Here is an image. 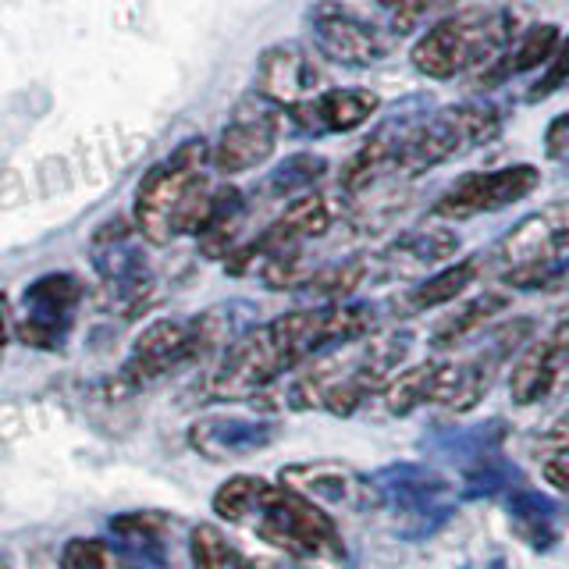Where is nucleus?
Returning <instances> with one entry per match:
<instances>
[{
	"instance_id": "1",
	"label": "nucleus",
	"mask_w": 569,
	"mask_h": 569,
	"mask_svg": "<svg viewBox=\"0 0 569 569\" xmlns=\"http://www.w3.org/2000/svg\"><path fill=\"white\" fill-rule=\"evenodd\" d=\"M378 313L367 302H317L307 310L281 313L260 328H249L221 352L218 370L210 373V399H249L267 391L284 373L310 360L367 338Z\"/></svg>"
},
{
	"instance_id": "2",
	"label": "nucleus",
	"mask_w": 569,
	"mask_h": 569,
	"mask_svg": "<svg viewBox=\"0 0 569 569\" xmlns=\"http://www.w3.org/2000/svg\"><path fill=\"white\" fill-rule=\"evenodd\" d=\"M213 512L224 523L253 527V533L292 559H346L342 533L328 509L284 485L260 477H231L213 491Z\"/></svg>"
},
{
	"instance_id": "3",
	"label": "nucleus",
	"mask_w": 569,
	"mask_h": 569,
	"mask_svg": "<svg viewBox=\"0 0 569 569\" xmlns=\"http://www.w3.org/2000/svg\"><path fill=\"white\" fill-rule=\"evenodd\" d=\"M349 346L325 352L299 367L292 385L284 388V406L289 409H325L331 417H352L370 396L391 381L409 352V338L399 331H385L378 338H363L360 349Z\"/></svg>"
},
{
	"instance_id": "4",
	"label": "nucleus",
	"mask_w": 569,
	"mask_h": 569,
	"mask_svg": "<svg viewBox=\"0 0 569 569\" xmlns=\"http://www.w3.org/2000/svg\"><path fill=\"white\" fill-rule=\"evenodd\" d=\"M207 142H182L164 164L147 171L136 189V231L153 246L200 236L210 221L218 189L207 178Z\"/></svg>"
},
{
	"instance_id": "5",
	"label": "nucleus",
	"mask_w": 569,
	"mask_h": 569,
	"mask_svg": "<svg viewBox=\"0 0 569 569\" xmlns=\"http://www.w3.org/2000/svg\"><path fill=\"white\" fill-rule=\"evenodd\" d=\"M512 36V14L502 8L456 11L417 36L409 61L420 76L449 82L467 71H488L506 53Z\"/></svg>"
},
{
	"instance_id": "6",
	"label": "nucleus",
	"mask_w": 569,
	"mask_h": 569,
	"mask_svg": "<svg viewBox=\"0 0 569 569\" xmlns=\"http://www.w3.org/2000/svg\"><path fill=\"white\" fill-rule=\"evenodd\" d=\"M502 132V114L491 103H452L420 121L396 124V178H420L445 160L485 147Z\"/></svg>"
},
{
	"instance_id": "7",
	"label": "nucleus",
	"mask_w": 569,
	"mask_h": 569,
	"mask_svg": "<svg viewBox=\"0 0 569 569\" xmlns=\"http://www.w3.org/2000/svg\"><path fill=\"white\" fill-rule=\"evenodd\" d=\"M224 310H210L192 320H153L147 331H139L129 360L114 373V396H136V391L160 381L164 373L203 360L224 342Z\"/></svg>"
},
{
	"instance_id": "8",
	"label": "nucleus",
	"mask_w": 569,
	"mask_h": 569,
	"mask_svg": "<svg viewBox=\"0 0 569 569\" xmlns=\"http://www.w3.org/2000/svg\"><path fill=\"white\" fill-rule=\"evenodd\" d=\"M502 278L516 289H538L569 267V200L530 213L495 249Z\"/></svg>"
},
{
	"instance_id": "9",
	"label": "nucleus",
	"mask_w": 569,
	"mask_h": 569,
	"mask_svg": "<svg viewBox=\"0 0 569 569\" xmlns=\"http://www.w3.org/2000/svg\"><path fill=\"white\" fill-rule=\"evenodd\" d=\"M370 485L378 506L396 512L399 533L406 538H431L456 512L449 502V480L417 467V462H391V467L370 473Z\"/></svg>"
},
{
	"instance_id": "10",
	"label": "nucleus",
	"mask_w": 569,
	"mask_h": 569,
	"mask_svg": "<svg viewBox=\"0 0 569 569\" xmlns=\"http://www.w3.org/2000/svg\"><path fill=\"white\" fill-rule=\"evenodd\" d=\"M93 263L100 271L107 302L118 313H136L153 292L150 263L142 257V246H136V228L129 221L114 218L93 236Z\"/></svg>"
},
{
	"instance_id": "11",
	"label": "nucleus",
	"mask_w": 569,
	"mask_h": 569,
	"mask_svg": "<svg viewBox=\"0 0 569 569\" xmlns=\"http://www.w3.org/2000/svg\"><path fill=\"white\" fill-rule=\"evenodd\" d=\"M541 186V171L533 164H506L495 171H470L438 196L435 218L441 221H470L480 213L506 210Z\"/></svg>"
},
{
	"instance_id": "12",
	"label": "nucleus",
	"mask_w": 569,
	"mask_h": 569,
	"mask_svg": "<svg viewBox=\"0 0 569 569\" xmlns=\"http://www.w3.org/2000/svg\"><path fill=\"white\" fill-rule=\"evenodd\" d=\"M310 36L317 50L342 68H373L396 47V36L385 22H373L342 4H317L310 11Z\"/></svg>"
},
{
	"instance_id": "13",
	"label": "nucleus",
	"mask_w": 569,
	"mask_h": 569,
	"mask_svg": "<svg viewBox=\"0 0 569 569\" xmlns=\"http://www.w3.org/2000/svg\"><path fill=\"white\" fill-rule=\"evenodd\" d=\"M278 132H281V107L263 100L260 93H249L231 111L218 147L210 150V164L221 174L253 171L274 153Z\"/></svg>"
},
{
	"instance_id": "14",
	"label": "nucleus",
	"mask_w": 569,
	"mask_h": 569,
	"mask_svg": "<svg viewBox=\"0 0 569 569\" xmlns=\"http://www.w3.org/2000/svg\"><path fill=\"white\" fill-rule=\"evenodd\" d=\"M82 302V284L76 274H43L32 281L22 299V320L14 325L18 338L32 349H61L71 320Z\"/></svg>"
},
{
	"instance_id": "15",
	"label": "nucleus",
	"mask_w": 569,
	"mask_h": 569,
	"mask_svg": "<svg viewBox=\"0 0 569 569\" xmlns=\"http://www.w3.org/2000/svg\"><path fill=\"white\" fill-rule=\"evenodd\" d=\"M569 388V317H562L551 335L530 342L516 356L509 373V396L516 406H541Z\"/></svg>"
},
{
	"instance_id": "16",
	"label": "nucleus",
	"mask_w": 569,
	"mask_h": 569,
	"mask_svg": "<svg viewBox=\"0 0 569 569\" xmlns=\"http://www.w3.org/2000/svg\"><path fill=\"white\" fill-rule=\"evenodd\" d=\"M281 485L299 491L302 498H310L320 509H373L378 498H373L370 477L356 473L346 462H296V467L281 470Z\"/></svg>"
},
{
	"instance_id": "17",
	"label": "nucleus",
	"mask_w": 569,
	"mask_h": 569,
	"mask_svg": "<svg viewBox=\"0 0 569 569\" xmlns=\"http://www.w3.org/2000/svg\"><path fill=\"white\" fill-rule=\"evenodd\" d=\"M278 435L274 417H200L189 427V445L210 462H236L263 452Z\"/></svg>"
},
{
	"instance_id": "18",
	"label": "nucleus",
	"mask_w": 569,
	"mask_h": 569,
	"mask_svg": "<svg viewBox=\"0 0 569 569\" xmlns=\"http://www.w3.org/2000/svg\"><path fill=\"white\" fill-rule=\"evenodd\" d=\"M320 86V68L310 61V53L296 47V43H278L267 47L260 53V68H257V89L263 100H271L281 111L317 97Z\"/></svg>"
},
{
	"instance_id": "19",
	"label": "nucleus",
	"mask_w": 569,
	"mask_h": 569,
	"mask_svg": "<svg viewBox=\"0 0 569 569\" xmlns=\"http://www.w3.org/2000/svg\"><path fill=\"white\" fill-rule=\"evenodd\" d=\"M381 111V97L373 89H328L310 100H302L289 107V118L296 121V129L313 132V136H342L367 124L373 114Z\"/></svg>"
},
{
	"instance_id": "20",
	"label": "nucleus",
	"mask_w": 569,
	"mask_h": 569,
	"mask_svg": "<svg viewBox=\"0 0 569 569\" xmlns=\"http://www.w3.org/2000/svg\"><path fill=\"white\" fill-rule=\"evenodd\" d=\"M456 253H459V236L452 228H417L391 242L381 260L391 278H417L449 267Z\"/></svg>"
},
{
	"instance_id": "21",
	"label": "nucleus",
	"mask_w": 569,
	"mask_h": 569,
	"mask_svg": "<svg viewBox=\"0 0 569 569\" xmlns=\"http://www.w3.org/2000/svg\"><path fill=\"white\" fill-rule=\"evenodd\" d=\"M506 516L516 530V538L530 545L533 551H551L562 538V516L559 506L545 498L541 491H530L523 485H516L502 495Z\"/></svg>"
},
{
	"instance_id": "22",
	"label": "nucleus",
	"mask_w": 569,
	"mask_h": 569,
	"mask_svg": "<svg viewBox=\"0 0 569 569\" xmlns=\"http://www.w3.org/2000/svg\"><path fill=\"white\" fill-rule=\"evenodd\" d=\"M559 29L556 26H530L527 32H516L512 43L506 47V53L498 58L488 71H485V86H498V82H509L512 76H523V71L533 68H545L559 50Z\"/></svg>"
},
{
	"instance_id": "23",
	"label": "nucleus",
	"mask_w": 569,
	"mask_h": 569,
	"mask_svg": "<svg viewBox=\"0 0 569 569\" xmlns=\"http://www.w3.org/2000/svg\"><path fill=\"white\" fill-rule=\"evenodd\" d=\"M509 307V299L502 292H480L470 302L456 307L445 320H438V328L431 335V346L435 349H456L462 342H470L473 335H480L495 317H502Z\"/></svg>"
},
{
	"instance_id": "24",
	"label": "nucleus",
	"mask_w": 569,
	"mask_h": 569,
	"mask_svg": "<svg viewBox=\"0 0 569 569\" xmlns=\"http://www.w3.org/2000/svg\"><path fill=\"white\" fill-rule=\"evenodd\" d=\"M480 274V260H459V263H449L441 267V271L427 274L413 292L406 296V310L409 313H423V310H435V307H445V302H456L462 292L470 289Z\"/></svg>"
},
{
	"instance_id": "25",
	"label": "nucleus",
	"mask_w": 569,
	"mask_h": 569,
	"mask_svg": "<svg viewBox=\"0 0 569 569\" xmlns=\"http://www.w3.org/2000/svg\"><path fill=\"white\" fill-rule=\"evenodd\" d=\"M189 559L192 569H257L253 559H246L242 551L228 541V533L200 523L189 530Z\"/></svg>"
},
{
	"instance_id": "26",
	"label": "nucleus",
	"mask_w": 569,
	"mask_h": 569,
	"mask_svg": "<svg viewBox=\"0 0 569 569\" xmlns=\"http://www.w3.org/2000/svg\"><path fill=\"white\" fill-rule=\"evenodd\" d=\"M363 278H367V260L352 257V260L313 271L307 278V284H302V292H310L317 302H346L363 284Z\"/></svg>"
},
{
	"instance_id": "27",
	"label": "nucleus",
	"mask_w": 569,
	"mask_h": 569,
	"mask_svg": "<svg viewBox=\"0 0 569 569\" xmlns=\"http://www.w3.org/2000/svg\"><path fill=\"white\" fill-rule=\"evenodd\" d=\"M328 160L317 153H296L271 174V189L281 196H302V189H310L317 178H325Z\"/></svg>"
},
{
	"instance_id": "28",
	"label": "nucleus",
	"mask_w": 569,
	"mask_h": 569,
	"mask_svg": "<svg viewBox=\"0 0 569 569\" xmlns=\"http://www.w3.org/2000/svg\"><path fill=\"white\" fill-rule=\"evenodd\" d=\"M61 569H118L114 548L100 538H76L61 551Z\"/></svg>"
},
{
	"instance_id": "29",
	"label": "nucleus",
	"mask_w": 569,
	"mask_h": 569,
	"mask_svg": "<svg viewBox=\"0 0 569 569\" xmlns=\"http://www.w3.org/2000/svg\"><path fill=\"white\" fill-rule=\"evenodd\" d=\"M435 0H378V8L385 14V26L391 36H406L413 32L420 18L431 11Z\"/></svg>"
},
{
	"instance_id": "30",
	"label": "nucleus",
	"mask_w": 569,
	"mask_h": 569,
	"mask_svg": "<svg viewBox=\"0 0 569 569\" xmlns=\"http://www.w3.org/2000/svg\"><path fill=\"white\" fill-rule=\"evenodd\" d=\"M569 82V36L559 43V50H556V58H551L548 64H545V76L533 82V89H530V100H545V97H551L556 93L559 86H566Z\"/></svg>"
},
{
	"instance_id": "31",
	"label": "nucleus",
	"mask_w": 569,
	"mask_h": 569,
	"mask_svg": "<svg viewBox=\"0 0 569 569\" xmlns=\"http://www.w3.org/2000/svg\"><path fill=\"white\" fill-rule=\"evenodd\" d=\"M545 153H548V160H562V164H569V111L548 124Z\"/></svg>"
},
{
	"instance_id": "32",
	"label": "nucleus",
	"mask_w": 569,
	"mask_h": 569,
	"mask_svg": "<svg viewBox=\"0 0 569 569\" xmlns=\"http://www.w3.org/2000/svg\"><path fill=\"white\" fill-rule=\"evenodd\" d=\"M545 480L551 488H556L559 495L569 498V456H551L545 462Z\"/></svg>"
},
{
	"instance_id": "33",
	"label": "nucleus",
	"mask_w": 569,
	"mask_h": 569,
	"mask_svg": "<svg viewBox=\"0 0 569 569\" xmlns=\"http://www.w3.org/2000/svg\"><path fill=\"white\" fill-rule=\"evenodd\" d=\"M8 335H11V310H8V299L0 296V349L8 346Z\"/></svg>"
},
{
	"instance_id": "34",
	"label": "nucleus",
	"mask_w": 569,
	"mask_h": 569,
	"mask_svg": "<svg viewBox=\"0 0 569 569\" xmlns=\"http://www.w3.org/2000/svg\"><path fill=\"white\" fill-rule=\"evenodd\" d=\"M477 569H509V559L502 556V551H495L491 559H480V562H477Z\"/></svg>"
},
{
	"instance_id": "35",
	"label": "nucleus",
	"mask_w": 569,
	"mask_h": 569,
	"mask_svg": "<svg viewBox=\"0 0 569 569\" xmlns=\"http://www.w3.org/2000/svg\"><path fill=\"white\" fill-rule=\"evenodd\" d=\"M0 569H11V562H8V559H0Z\"/></svg>"
}]
</instances>
